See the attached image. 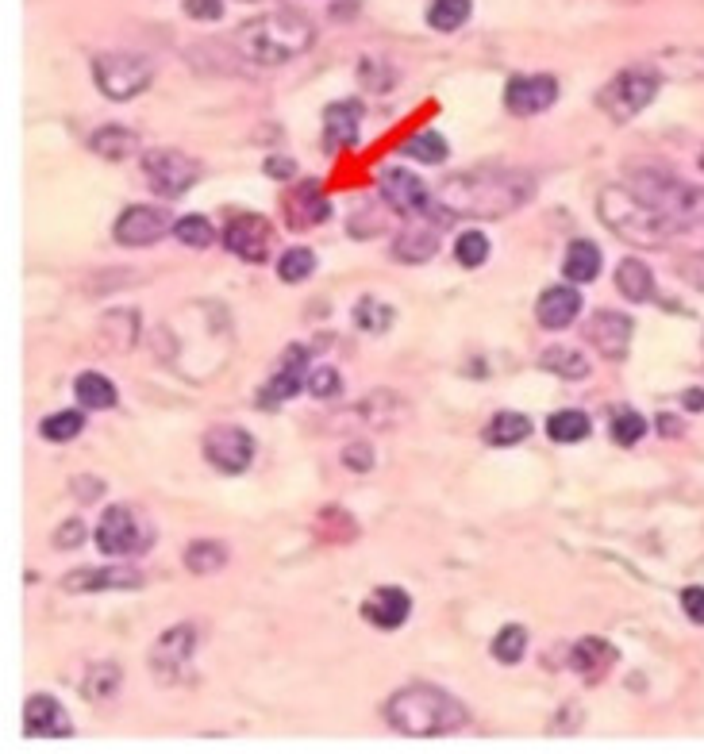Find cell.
<instances>
[{"label":"cell","mask_w":704,"mask_h":754,"mask_svg":"<svg viewBox=\"0 0 704 754\" xmlns=\"http://www.w3.org/2000/svg\"><path fill=\"white\" fill-rule=\"evenodd\" d=\"M535 181L520 170H470V174H454L435 201L451 212L454 220L462 216H478V220H501L508 212H516L520 204L531 201Z\"/></svg>","instance_id":"1"},{"label":"cell","mask_w":704,"mask_h":754,"mask_svg":"<svg viewBox=\"0 0 704 754\" xmlns=\"http://www.w3.org/2000/svg\"><path fill=\"white\" fill-rule=\"evenodd\" d=\"M312 43H316V24L301 12H289V8L266 12L251 24H243L235 35L239 54L247 62H258V66H285V62L301 58Z\"/></svg>","instance_id":"2"},{"label":"cell","mask_w":704,"mask_h":754,"mask_svg":"<svg viewBox=\"0 0 704 754\" xmlns=\"http://www.w3.org/2000/svg\"><path fill=\"white\" fill-rule=\"evenodd\" d=\"M385 720L401 735L428 739V735L458 731L470 720V712H466V704L454 701L451 693H443L435 685H404L385 701Z\"/></svg>","instance_id":"3"},{"label":"cell","mask_w":704,"mask_h":754,"mask_svg":"<svg viewBox=\"0 0 704 754\" xmlns=\"http://www.w3.org/2000/svg\"><path fill=\"white\" fill-rule=\"evenodd\" d=\"M597 212H601L604 227L616 239L631 243V247L658 251L678 235V227L670 224L658 208H651L643 197H635L628 185H604L601 197H597Z\"/></svg>","instance_id":"4"},{"label":"cell","mask_w":704,"mask_h":754,"mask_svg":"<svg viewBox=\"0 0 704 754\" xmlns=\"http://www.w3.org/2000/svg\"><path fill=\"white\" fill-rule=\"evenodd\" d=\"M628 189L635 193V197H643L651 208H658V212L678 227V231L704 224V189L681 185V181L662 177V174H639Z\"/></svg>","instance_id":"5"},{"label":"cell","mask_w":704,"mask_h":754,"mask_svg":"<svg viewBox=\"0 0 704 754\" xmlns=\"http://www.w3.org/2000/svg\"><path fill=\"white\" fill-rule=\"evenodd\" d=\"M658 81H662V77H658L654 66L624 70V74H616L608 85H604L597 104H601V112L612 120V124H628V120H635V116L654 101Z\"/></svg>","instance_id":"6"},{"label":"cell","mask_w":704,"mask_h":754,"mask_svg":"<svg viewBox=\"0 0 704 754\" xmlns=\"http://www.w3.org/2000/svg\"><path fill=\"white\" fill-rule=\"evenodd\" d=\"M93 77H97V89L108 101H131L151 85L154 66L151 58H143V54L112 51L93 58Z\"/></svg>","instance_id":"7"},{"label":"cell","mask_w":704,"mask_h":754,"mask_svg":"<svg viewBox=\"0 0 704 754\" xmlns=\"http://www.w3.org/2000/svg\"><path fill=\"white\" fill-rule=\"evenodd\" d=\"M143 174H147V181H151V189L158 197L177 201V197H185V193L193 189V181H197L201 170H197V162H193L189 154L151 151V154H143Z\"/></svg>","instance_id":"8"},{"label":"cell","mask_w":704,"mask_h":754,"mask_svg":"<svg viewBox=\"0 0 704 754\" xmlns=\"http://www.w3.org/2000/svg\"><path fill=\"white\" fill-rule=\"evenodd\" d=\"M151 543V524L127 508V504H112L104 512L101 528H97V547L101 554H131V551H143Z\"/></svg>","instance_id":"9"},{"label":"cell","mask_w":704,"mask_h":754,"mask_svg":"<svg viewBox=\"0 0 704 754\" xmlns=\"http://www.w3.org/2000/svg\"><path fill=\"white\" fill-rule=\"evenodd\" d=\"M447 224H454V216L435 201V208H431L428 216H412L408 227L393 239V258L397 262H412V266L428 262L431 254H435V247H439V227Z\"/></svg>","instance_id":"10"},{"label":"cell","mask_w":704,"mask_h":754,"mask_svg":"<svg viewBox=\"0 0 704 754\" xmlns=\"http://www.w3.org/2000/svg\"><path fill=\"white\" fill-rule=\"evenodd\" d=\"M378 185H381V201L389 204L393 212L408 216V220H412V216H428L431 208H435L428 185L412 174V170H404V166H389V170H381Z\"/></svg>","instance_id":"11"},{"label":"cell","mask_w":704,"mask_h":754,"mask_svg":"<svg viewBox=\"0 0 704 754\" xmlns=\"http://www.w3.org/2000/svg\"><path fill=\"white\" fill-rule=\"evenodd\" d=\"M224 247L243 262H266L270 247H274V227L266 224L254 212H239L231 216L224 227Z\"/></svg>","instance_id":"12"},{"label":"cell","mask_w":704,"mask_h":754,"mask_svg":"<svg viewBox=\"0 0 704 754\" xmlns=\"http://www.w3.org/2000/svg\"><path fill=\"white\" fill-rule=\"evenodd\" d=\"M204 458L224 470V474H243L254 458V439L243 428H212L204 435Z\"/></svg>","instance_id":"13"},{"label":"cell","mask_w":704,"mask_h":754,"mask_svg":"<svg viewBox=\"0 0 704 754\" xmlns=\"http://www.w3.org/2000/svg\"><path fill=\"white\" fill-rule=\"evenodd\" d=\"M554 101H558V81L547 74H520L512 77L508 89H504V104L516 116H539Z\"/></svg>","instance_id":"14"},{"label":"cell","mask_w":704,"mask_h":754,"mask_svg":"<svg viewBox=\"0 0 704 754\" xmlns=\"http://www.w3.org/2000/svg\"><path fill=\"white\" fill-rule=\"evenodd\" d=\"M304 370H312V366H308V351H304V347H289V354L281 358V366L274 370V377L262 385L258 404H262V408H277V404L293 401V397L301 393V385L308 381Z\"/></svg>","instance_id":"15"},{"label":"cell","mask_w":704,"mask_h":754,"mask_svg":"<svg viewBox=\"0 0 704 754\" xmlns=\"http://www.w3.org/2000/svg\"><path fill=\"white\" fill-rule=\"evenodd\" d=\"M631 331H635V324H631V316H624V312H597L585 324V339H589V347H597V354L620 362V358H628Z\"/></svg>","instance_id":"16"},{"label":"cell","mask_w":704,"mask_h":754,"mask_svg":"<svg viewBox=\"0 0 704 754\" xmlns=\"http://www.w3.org/2000/svg\"><path fill=\"white\" fill-rule=\"evenodd\" d=\"M166 231H170V216L162 208L135 204V208H127L124 216L116 220V243H124V247H151Z\"/></svg>","instance_id":"17"},{"label":"cell","mask_w":704,"mask_h":754,"mask_svg":"<svg viewBox=\"0 0 704 754\" xmlns=\"http://www.w3.org/2000/svg\"><path fill=\"white\" fill-rule=\"evenodd\" d=\"M193 647H197V631L189 628V624L166 631V635L154 643V651H151L154 674H158L162 681H174L177 674L185 670V662L193 658Z\"/></svg>","instance_id":"18"},{"label":"cell","mask_w":704,"mask_h":754,"mask_svg":"<svg viewBox=\"0 0 704 754\" xmlns=\"http://www.w3.org/2000/svg\"><path fill=\"white\" fill-rule=\"evenodd\" d=\"M24 731L31 739H66L74 735V720L54 697H31L24 708Z\"/></svg>","instance_id":"19"},{"label":"cell","mask_w":704,"mask_h":754,"mask_svg":"<svg viewBox=\"0 0 704 754\" xmlns=\"http://www.w3.org/2000/svg\"><path fill=\"white\" fill-rule=\"evenodd\" d=\"M143 574L131 566H85L66 574V589L70 593H97V589H139Z\"/></svg>","instance_id":"20"},{"label":"cell","mask_w":704,"mask_h":754,"mask_svg":"<svg viewBox=\"0 0 704 754\" xmlns=\"http://www.w3.org/2000/svg\"><path fill=\"white\" fill-rule=\"evenodd\" d=\"M408 612H412V597L404 593V589H397V585H381V589H374L366 601H362V616L374 624V628H401L404 620H408Z\"/></svg>","instance_id":"21"},{"label":"cell","mask_w":704,"mask_h":754,"mask_svg":"<svg viewBox=\"0 0 704 754\" xmlns=\"http://www.w3.org/2000/svg\"><path fill=\"white\" fill-rule=\"evenodd\" d=\"M578 312H581V293L570 289V285H554V289H547V293L539 297V304H535V320L543 327H551V331L570 327L578 320Z\"/></svg>","instance_id":"22"},{"label":"cell","mask_w":704,"mask_h":754,"mask_svg":"<svg viewBox=\"0 0 704 754\" xmlns=\"http://www.w3.org/2000/svg\"><path fill=\"white\" fill-rule=\"evenodd\" d=\"M358 120H362V104L339 101L324 112V143L327 151L335 147H354L358 143Z\"/></svg>","instance_id":"23"},{"label":"cell","mask_w":704,"mask_h":754,"mask_svg":"<svg viewBox=\"0 0 704 754\" xmlns=\"http://www.w3.org/2000/svg\"><path fill=\"white\" fill-rule=\"evenodd\" d=\"M285 208H289V216H293V220H289L293 227H316L331 216V204L324 201V193H320L316 181H301V185L285 197Z\"/></svg>","instance_id":"24"},{"label":"cell","mask_w":704,"mask_h":754,"mask_svg":"<svg viewBox=\"0 0 704 754\" xmlns=\"http://www.w3.org/2000/svg\"><path fill=\"white\" fill-rule=\"evenodd\" d=\"M570 666L585 681H601L616 666V647L608 639H581V643H574V651H570Z\"/></svg>","instance_id":"25"},{"label":"cell","mask_w":704,"mask_h":754,"mask_svg":"<svg viewBox=\"0 0 704 754\" xmlns=\"http://www.w3.org/2000/svg\"><path fill=\"white\" fill-rule=\"evenodd\" d=\"M616 289L628 297L631 304H643L654 297V274L647 262H639V258H624L620 266H616Z\"/></svg>","instance_id":"26"},{"label":"cell","mask_w":704,"mask_h":754,"mask_svg":"<svg viewBox=\"0 0 704 754\" xmlns=\"http://www.w3.org/2000/svg\"><path fill=\"white\" fill-rule=\"evenodd\" d=\"M562 274L570 277V281H578V285H585V281H593V277L601 274V251L589 243V239H578V243H570V251H566V262H562Z\"/></svg>","instance_id":"27"},{"label":"cell","mask_w":704,"mask_h":754,"mask_svg":"<svg viewBox=\"0 0 704 754\" xmlns=\"http://www.w3.org/2000/svg\"><path fill=\"white\" fill-rule=\"evenodd\" d=\"M89 147H93V154L108 158V162H120V158L139 151V135L127 131V127H104L89 139Z\"/></svg>","instance_id":"28"},{"label":"cell","mask_w":704,"mask_h":754,"mask_svg":"<svg viewBox=\"0 0 704 754\" xmlns=\"http://www.w3.org/2000/svg\"><path fill=\"white\" fill-rule=\"evenodd\" d=\"M658 77H678V81H701L704 77V51H666L662 58H654Z\"/></svg>","instance_id":"29"},{"label":"cell","mask_w":704,"mask_h":754,"mask_svg":"<svg viewBox=\"0 0 704 754\" xmlns=\"http://www.w3.org/2000/svg\"><path fill=\"white\" fill-rule=\"evenodd\" d=\"M531 431V420L528 416H520V412H501V416H493L489 420V428H485V439L493 443V447H516V443H524Z\"/></svg>","instance_id":"30"},{"label":"cell","mask_w":704,"mask_h":754,"mask_svg":"<svg viewBox=\"0 0 704 754\" xmlns=\"http://www.w3.org/2000/svg\"><path fill=\"white\" fill-rule=\"evenodd\" d=\"M589 431H593L589 416H585V412H574V408L554 412L551 420H547V435H551L554 443H581Z\"/></svg>","instance_id":"31"},{"label":"cell","mask_w":704,"mask_h":754,"mask_svg":"<svg viewBox=\"0 0 704 754\" xmlns=\"http://www.w3.org/2000/svg\"><path fill=\"white\" fill-rule=\"evenodd\" d=\"M185 566L193 574H216L227 566V547L224 543H212V539H201V543H189L185 551Z\"/></svg>","instance_id":"32"},{"label":"cell","mask_w":704,"mask_h":754,"mask_svg":"<svg viewBox=\"0 0 704 754\" xmlns=\"http://www.w3.org/2000/svg\"><path fill=\"white\" fill-rule=\"evenodd\" d=\"M74 389L77 401L85 404V408H112L116 404V385L104 374H81L74 381Z\"/></svg>","instance_id":"33"},{"label":"cell","mask_w":704,"mask_h":754,"mask_svg":"<svg viewBox=\"0 0 704 754\" xmlns=\"http://www.w3.org/2000/svg\"><path fill=\"white\" fill-rule=\"evenodd\" d=\"M470 20V0H431L428 24L435 31H458Z\"/></svg>","instance_id":"34"},{"label":"cell","mask_w":704,"mask_h":754,"mask_svg":"<svg viewBox=\"0 0 704 754\" xmlns=\"http://www.w3.org/2000/svg\"><path fill=\"white\" fill-rule=\"evenodd\" d=\"M312 270H316V254L308 251V247H289V251L277 258V274H281V281H289V285L308 281Z\"/></svg>","instance_id":"35"},{"label":"cell","mask_w":704,"mask_h":754,"mask_svg":"<svg viewBox=\"0 0 704 754\" xmlns=\"http://www.w3.org/2000/svg\"><path fill=\"white\" fill-rule=\"evenodd\" d=\"M543 370H551L558 377H570V381H581V377L589 374V362L578 351H570V347H551V351L543 354Z\"/></svg>","instance_id":"36"},{"label":"cell","mask_w":704,"mask_h":754,"mask_svg":"<svg viewBox=\"0 0 704 754\" xmlns=\"http://www.w3.org/2000/svg\"><path fill=\"white\" fill-rule=\"evenodd\" d=\"M404 154H412V158L424 162V166H435V162L447 158V139H443L439 131H420V135H412V139L404 143Z\"/></svg>","instance_id":"37"},{"label":"cell","mask_w":704,"mask_h":754,"mask_svg":"<svg viewBox=\"0 0 704 754\" xmlns=\"http://www.w3.org/2000/svg\"><path fill=\"white\" fill-rule=\"evenodd\" d=\"M81 428H85V416L81 412H54V416H47L43 420V439H51V443H70V439H77L81 435Z\"/></svg>","instance_id":"38"},{"label":"cell","mask_w":704,"mask_h":754,"mask_svg":"<svg viewBox=\"0 0 704 754\" xmlns=\"http://www.w3.org/2000/svg\"><path fill=\"white\" fill-rule=\"evenodd\" d=\"M524 651H528V631L524 628H504L497 639H493V658L497 662H504V666H516L520 658H524Z\"/></svg>","instance_id":"39"},{"label":"cell","mask_w":704,"mask_h":754,"mask_svg":"<svg viewBox=\"0 0 704 754\" xmlns=\"http://www.w3.org/2000/svg\"><path fill=\"white\" fill-rule=\"evenodd\" d=\"M354 320H358L362 331L381 335V331H389V324H393V312H389V304H378L374 297H362L358 308H354Z\"/></svg>","instance_id":"40"},{"label":"cell","mask_w":704,"mask_h":754,"mask_svg":"<svg viewBox=\"0 0 704 754\" xmlns=\"http://www.w3.org/2000/svg\"><path fill=\"white\" fill-rule=\"evenodd\" d=\"M174 235L185 247H193V251H204V247L216 239V231H212V224H208L204 216H181L174 224Z\"/></svg>","instance_id":"41"},{"label":"cell","mask_w":704,"mask_h":754,"mask_svg":"<svg viewBox=\"0 0 704 754\" xmlns=\"http://www.w3.org/2000/svg\"><path fill=\"white\" fill-rule=\"evenodd\" d=\"M454 258H458L466 270H474V266H481V262L489 258V239H485L481 231H466V235L454 243Z\"/></svg>","instance_id":"42"},{"label":"cell","mask_w":704,"mask_h":754,"mask_svg":"<svg viewBox=\"0 0 704 754\" xmlns=\"http://www.w3.org/2000/svg\"><path fill=\"white\" fill-rule=\"evenodd\" d=\"M643 431H647V420H643L639 412H616V416H612V439H616L620 447H635V443L643 439Z\"/></svg>","instance_id":"43"},{"label":"cell","mask_w":704,"mask_h":754,"mask_svg":"<svg viewBox=\"0 0 704 754\" xmlns=\"http://www.w3.org/2000/svg\"><path fill=\"white\" fill-rule=\"evenodd\" d=\"M304 385H308V393H312L316 401H335L339 389H343V385H339V374H335L331 366H312Z\"/></svg>","instance_id":"44"},{"label":"cell","mask_w":704,"mask_h":754,"mask_svg":"<svg viewBox=\"0 0 704 754\" xmlns=\"http://www.w3.org/2000/svg\"><path fill=\"white\" fill-rule=\"evenodd\" d=\"M89 678H93V681H85V697L104 701V697H112V693H116V685H120V670L108 662V666H93V670H89Z\"/></svg>","instance_id":"45"},{"label":"cell","mask_w":704,"mask_h":754,"mask_svg":"<svg viewBox=\"0 0 704 754\" xmlns=\"http://www.w3.org/2000/svg\"><path fill=\"white\" fill-rule=\"evenodd\" d=\"M185 16H193V20H220L224 16V0H185Z\"/></svg>","instance_id":"46"},{"label":"cell","mask_w":704,"mask_h":754,"mask_svg":"<svg viewBox=\"0 0 704 754\" xmlns=\"http://www.w3.org/2000/svg\"><path fill=\"white\" fill-rule=\"evenodd\" d=\"M681 608H685V616H689L693 624H704V589L701 585H689V589L681 593Z\"/></svg>","instance_id":"47"},{"label":"cell","mask_w":704,"mask_h":754,"mask_svg":"<svg viewBox=\"0 0 704 754\" xmlns=\"http://www.w3.org/2000/svg\"><path fill=\"white\" fill-rule=\"evenodd\" d=\"M343 462H347L351 470H358V474H362V470H370V466H374V451H370L366 443H354V447H347V451H343Z\"/></svg>","instance_id":"48"},{"label":"cell","mask_w":704,"mask_h":754,"mask_svg":"<svg viewBox=\"0 0 704 754\" xmlns=\"http://www.w3.org/2000/svg\"><path fill=\"white\" fill-rule=\"evenodd\" d=\"M681 274H685V281H689V285L704 289V254H693L689 262H681Z\"/></svg>","instance_id":"49"},{"label":"cell","mask_w":704,"mask_h":754,"mask_svg":"<svg viewBox=\"0 0 704 754\" xmlns=\"http://www.w3.org/2000/svg\"><path fill=\"white\" fill-rule=\"evenodd\" d=\"M81 539H85V528H81L77 520H70V524H62V531H58V539H54V543H58V547H77Z\"/></svg>","instance_id":"50"},{"label":"cell","mask_w":704,"mask_h":754,"mask_svg":"<svg viewBox=\"0 0 704 754\" xmlns=\"http://www.w3.org/2000/svg\"><path fill=\"white\" fill-rule=\"evenodd\" d=\"M266 170H270V174H277V177H289L293 170H297V166H293V162H285V158H270V166H266Z\"/></svg>","instance_id":"51"},{"label":"cell","mask_w":704,"mask_h":754,"mask_svg":"<svg viewBox=\"0 0 704 754\" xmlns=\"http://www.w3.org/2000/svg\"><path fill=\"white\" fill-rule=\"evenodd\" d=\"M658 428H662V435H670V439H674V435L681 431V424L674 420V416H658Z\"/></svg>","instance_id":"52"},{"label":"cell","mask_w":704,"mask_h":754,"mask_svg":"<svg viewBox=\"0 0 704 754\" xmlns=\"http://www.w3.org/2000/svg\"><path fill=\"white\" fill-rule=\"evenodd\" d=\"M685 408L701 412V408H704V393H701V389H689V393H685Z\"/></svg>","instance_id":"53"},{"label":"cell","mask_w":704,"mask_h":754,"mask_svg":"<svg viewBox=\"0 0 704 754\" xmlns=\"http://www.w3.org/2000/svg\"><path fill=\"white\" fill-rule=\"evenodd\" d=\"M701 170H704V154H701Z\"/></svg>","instance_id":"54"}]
</instances>
